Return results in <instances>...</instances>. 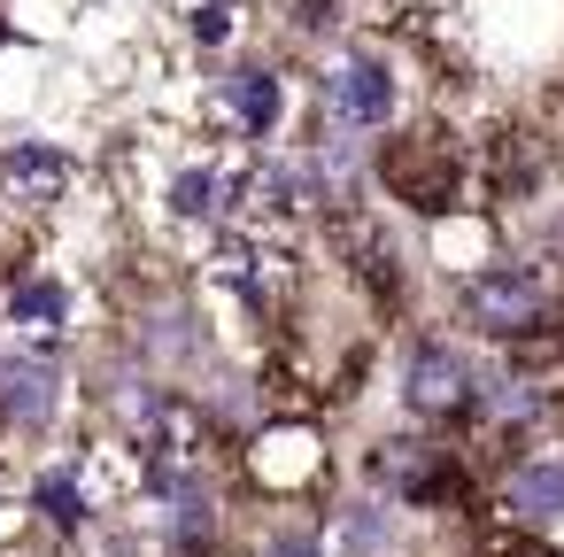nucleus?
I'll return each instance as SVG.
<instances>
[{"instance_id":"14","label":"nucleus","mask_w":564,"mask_h":557,"mask_svg":"<svg viewBox=\"0 0 564 557\" xmlns=\"http://www.w3.org/2000/svg\"><path fill=\"white\" fill-rule=\"evenodd\" d=\"M9 40H17V24H9V17H0V47H9Z\"/></svg>"},{"instance_id":"2","label":"nucleus","mask_w":564,"mask_h":557,"mask_svg":"<svg viewBox=\"0 0 564 557\" xmlns=\"http://www.w3.org/2000/svg\"><path fill=\"white\" fill-rule=\"evenodd\" d=\"M371 194L410 217V225H441L456 210L479 202V148L471 132L441 125V117H417V125H394L371 140Z\"/></svg>"},{"instance_id":"7","label":"nucleus","mask_w":564,"mask_h":557,"mask_svg":"<svg viewBox=\"0 0 564 557\" xmlns=\"http://www.w3.org/2000/svg\"><path fill=\"white\" fill-rule=\"evenodd\" d=\"M294 117V86L279 63L263 55H232L217 78H209V132L232 140V148H271Z\"/></svg>"},{"instance_id":"1","label":"nucleus","mask_w":564,"mask_h":557,"mask_svg":"<svg viewBox=\"0 0 564 557\" xmlns=\"http://www.w3.org/2000/svg\"><path fill=\"white\" fill-rule=\"evenodd\" d=\"M441 302H448V325L464 341H479V349H525V341H541V333L564 325V264L541 256V248H525V240H510L471 279L441 287Z\"/></svg>"},{"instance_id":"11","label":"nucleus","mask_w":564,"mask_h":557,"mask_svg":"<svg viewBox=\"0 0 564 557\" xmlns=\"http://www.w3.org/2000/svg\"><path fill=\"white\" fill-rule=\"evenodd\" d=\"M24 503H32V518H40L55 542H78V534L101 518L94 457H40V464H32V480H24Z\"/></svg>"},{"instance_id":"6","label":"nucleus","mask_w":564,"mask_h":557,"mask_svg":"<svg viewBox=\"0 0 564 557\" xmlns=\"http://www.w3.org/2000/svg\"><path fill=\"white\" fill-rule=\"evenodd\" d=\"M487 518L533 542H564V433H541L487 464Z\"/></svg>"},{"instance_id":"8","label":"nucleus","mask_w":564,"mask_h":557,"mask_svg":"<svg viewBox=\"0 0 564 557\" xmlns=\"http://www.w3.org/2000/svg\"><path fill=\"white\" fill-rule=\"evenodd\" d=\"M70 325H78V279H63L55 264H24L0 279V333H9V349L70 364Z\"/></svg>"},{"instance_id":"13","label":"nucleus","mask_w":564,"mask_h":557,"mask_svg":"<svg viewBox=\"0 0 564 557\" xmlns=\"http://www.w3.org/2000/svg\"><path fill=\"white\" fill-rule=\"evenodd\" d=\"M240 557H333V542H325V511H310V503H271V518L248 534Z\"/></svg>"},{"instance_id":"10","label":"nucleus","mask_w":564,"mask_h":557,"mask_svg":"<svg viewBox=\"0 0 564 557\" xmlns=\"http://www.w3.org/2000/svg\"><path fill=\"white\" fill-rule=\"evenodd\" d=\"M325 542H333V557H402L410 549V511L394 495L348 480L325 503Z\"/></svg>"},{"instance_id":"4","label":"nucleus","mask_w":564,"mask_h":557,"mask_svg":"<svg viewBox=\"0 0 564 557\" xmlns=\"http://www.w3.org/2000/svg\"><path fill=\"white\" fill-rule=\"evenodd\" d=\"M232 480L256 503H317V495H333L340 464H333L325 410H271V418H256L240 433V449H232Z\"/></svg>"},{"instance_id":"5","label":"nucleus","mask_w":564,"mask_h":557,"mask_svg":"<svg viewBox=\"0 0 564 557\" xmlns=\"http://www.w3.org/2000/svg\"><path fill=\"white\" fill-rule=\"evenodd\" d=\"M310 109H325V117H333L340 132H356V140L394 132V125H402V71H394V55L371 47V40H340V47L325 55L317 86H310Z\"/></svg>"},{"instance_id":"12","label":"nucleus","mask_w":564,"mask_h":557,"mask_svg":"<svg viewBox=\"0 0 564 557\" xmlns=\"http://www.w3.org/2000/svg\"><path fill=\"white\" fill-rule=\"evenodd\" d=\"M70 186H78V156L63 140H9L0 148V202L47 217L70 202Z\"/></svg>"},{"instance_id":"3","label":"nucleus","mask_w":564,"mask_h":557,"mask_svg":"<svg viewBox=\"0 0 564 557\" xmlns=\"http://www.w3.org/2000/svg\"><path fill=\"white\" fill-rule=\"evenodd\" d=\"M471 364H479V349H471L448 318L402 325L394 349H387V395H394V418H402V426H425V433L471 441Z\"/></svg>"},{"instance_id":"9","label":"nucleus","mask_w":564,"mask_h":557,"mask_svg":"<svg viewBox=\"0 0 564 557\" xmlns=\"http://www.w3.org/2000/svg\"><path fill=\"white\" fill-rule=\"evenodd\" d=\"M70 403V364L63 356H24L0 349V441H40L63 426Z\"/></svg>"}]
</instances>
